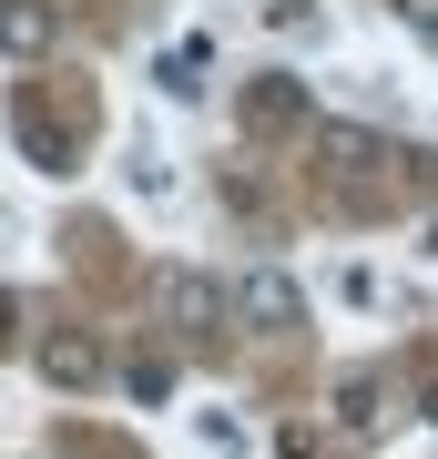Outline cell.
<instances>
[{"label": "cell", "mask_w": 438, "mask_h": 459, "mask_svg": "<svg viewBox=\"0 0 438 459\" xmlns=\"http://www.w3.org/2000/svg\"><path fill=\"white\" fill-rule=\"evenodd\" d=\"M235 316H245V327H255V337H286L296 316H306V286H296L286 265H255V276L235 286Z\"/></svg>", "instance_id": "obj_1"}, {"label": "cell", "mask_w": 438, "mask_h": 459, "mask_svg": "<svg viewBox=\"0 0 438 459\" xmlns=\"http://www.w3.org/2000/svg\"><path fill=\"white\" fill-rule=\"evenodd\" d=\"M153 307H163V327L204 337L214 316H225V296H214V276H204V265H163V276H153Z\"/></svg>", "instance_id": "obj_2"}, {"label": "cell", "mask_w": 438, "mask_h": 459, "mask_svg": "<svg viewBox=\"0 0 438 459\" xmlns=\"http://www.w3.org/2000/svg\"><path fill=\"white\" fill-rule=\"evenodd\" d=\"M0 51L11 62H51L62 51V0H0Z\"/></svg>", "instance_id": "obj_3"}, {"label": "cell", "mask_w": 438, "mask_h": 459, "mask_svg": "<svg viewBox=\"0 0 438 459\" xmlns=\"http://www.w3.org/2000/svg\"><path fill=\"white\" fill-rule=\"evenodd\" d=\"M286 123H306V82L296 72H255L245 82V133H286Z\"/></svg>", "instance_id": "obj_4"}, {"label": "cell", "mask_w": 438, "mask_h": 459, "mask_svg": "<svg viewBox=\"0 0 438 459\" xmlns=\"http://www.w3.org/2000/svg\"><path fill=\"white\" fill-rule=\"evenodd\" d=\"M41 377H51V388H102V347L82 337V327L41 337Z\"/></svg>", "instance_id": "obj_5"}, {"label": "cell", "mask_w": 438, "mask_h": 459, "mask_svg": "<svg viewBox=\"0 0 438 459\" xmlns=\"http://www.w3.org/2000/svg\"><path fill=\"white\" fill-rule=\"evenodd\" d=\"M316 164L326 174H367V164H388V153H377L367 123H316Z\"/></svg>", "instance_id": "obj_6"}, {"label": "cell", "mask_w": 438, "mask_h": 459, "mask_svg": "<svg viewBox=\"0 0 438 459\" xmlns=\"http://www.w3.org/2000/svg\"><path fill=\"white\" fill-rule=\"evenodd\" d=\"M123 184H133L143 204H163V195H174V164H163V143H133V153H123Z\"/></svg>", "instance_id": "obj_7"}, {"label": "cell", "mask_w": 438, "mask_h": 459, "mask_svg": "<svg viewBox=\"0 0 438 459\" xmlns=\"http://www.w3.org/2000/svg\"><path fill=\"white\" fill-rule=\"evenodd\" d=\"M194 449L204 459H245V419L235 409H194Z\"/></svg>", "instance_id": "obj_8"}, {"label": "cell", "mask_w": 438, "mask_h": 459, "mask_svg": "<svg viewBox=\"0 0 438 459\" xmlns=\"http://www.w3.org/2000/svg\"><path fill=\"white\" fill-rule=\"evenodd\" d=\"M204 62H214V51H204V41H184L174 62H163V92H184V102H194V92H204Z\"/></svg>", "instance_id": "obj_9"}, {"label": "cell", "mask_w": 438, "mask_h": 459, "mask_svg": "<svg viewBox=\"0 0 438 459\" xmlns=\"http://www.w3.org/2000/svg\"><path fill=\"white\" fill-rule=\"evenodd\" d=\"M377 409H388V388H377V377H347V388H337V419H347V429H367Z\"/></svg>", "instance_id": "obj_10"}, {"label": "cell", "mask_w": 438, "mask_h": 459, "mask_svg": "<svg viewBox=\"0 0 438 459\" xmlns=\"http://www.w3.org/2000/svg\"><path fill=\"white\" fill-rule=\"evenodd\" d=\"M123 388L153 409V398H174V368H163V358H133V368H123Z\"/></svg>", "instance_id": "obj_11"}, {"label": "cell", "mask_w": 438, "mask_h": 459, "mask_svg": "<svg viewBox=\"0 0 438 459\" xmlns=\"http://www.w3.org/2000/svg\"><path fill=\"white\" fill-rule=\"evenodd\" d=\"M408 31H418V41H438V0H408Z\"/></svg>", "instance_id": "obj_12"}, {"label": "cell", "mask_w": 438, "mask_h": 459, "mask_svg": "<svg viewBox=\"0 0 438 459\" xmlns=\"http://www.w3.org/2000/svg\"><path fill=\"white\" fill-rule=\"evenodd\" d=\"M418 419H428V429H438V388H428V398H418Z\"/></svg>", "instance_id": "obj_13"}]
</instances>
